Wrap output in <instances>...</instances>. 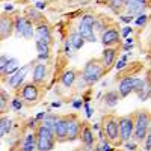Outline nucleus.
Instances as JSON below:
<instances>
[{
  "label": "nucleus",
  "mask_w": 151,
  "mask_h": 151,
  "mask_svg": "<svg viewBox=\"0 0 151 151\" xmlns=\"http://www.w3.org/2000/svg\"><path fill=\"white\" fill-rule=\"evenodd\" d=\"M104 71H106V68L103 67L101 60L94 58V59L88 60L86 64H85V67H83L80 76H82V79L85 80V83H86L88 86H92V85L98 83L100 80L103 79Z\"/></svg>",
  "instance_id": "nucleus-1"
},
{
  "label": "nucleus",
  "mask_w": 151,
  "mask_h": 151,
  "mask_svg": "<svg viewBox=\"0 0 151 151\" xmlns=\"http://www.w3.org/2000/svg\"><path fill=\"white\" fill-rule=\"evenodd\" d=\"M97 21V15L91 14V12H86L82 15L79 24H77V32L82 35V38L86 42H97V35L94 30V24Z\"/></svg>",
  "instance_id": "nucleus-2"
},
{
  "label": "nucleus",
  "mask_w": 151,
  "mask_h": 151,
  "mask_svg": "<svg viewBox=\"0 0 151 151\" xmlns=\"http://www.w3.org/2000/svg\"><path fill=\"white\" fill-rule=\"evenodd\" d=\"M35 132H36V151H52L55 148L58 139L53 130L40 124V127Z\"/></svg>",
  "instance_id": "nucleus-3"
},
{
  "label": "nucleus",
  "mask_w": 151,
  "mask_h": 151,
  "mask_svg": "<svg viewBox=\"0 0 151 151\" xmlns=\"http://www.w3.org/2000/svg\"><path fill=\"white\" fill-rule=\"evenodd\" d=\"M151 125V115L147 110H141L134 113V134L133 139L136 142H144L148 134Z\"/></svg>",
  "instance_id": "nucleus-4"
},
{
  "label": "nucleus",
  "mask_w": 151,
  "mask_h": 151,
  "mask_svg": "<svg viewBox=\"0 0 151 151\" xmlns=\"http://www.w3.org/2000/svg\"><path fill=\"white\" fill-rule=\"evenodd\" d=\"M101 127L106 134V139L112 145H122L121 142V134H119V124L118 118L113 115H106L101 121Z\"/></svg>",
  "instance_id": "nucleus-5"
},
{
  "label": "nucleus",
  "mask_w": 151,
  "mask_h": 151,
  "mask_svg": "<svg viewBox=\"0 0 151 151\" xmlns=\"http://www.w3.org/2000/svg\"><path fill=\"white\" fill-rule=\"evenodd\" d=\"M38 60H32L30 64H27V65H24V67H21L17 73H14L12 76H9V77H6V79H3L5 80V83L11 88V89H20V88L24 85V80H26V76L29 74V71H30V68H33V64H36Z\"/></svg>",
  "instance_id": "nucleus-6"
},
{
  "label": "nucleus",
  "mask_w": 151,
  "mask_h": 151,
  "mask_svg": "<svg viewBox=\"0 0 151 151\" xmlns=\"http://www.w3.org/2000/svg\"><path fill=\"white\" fill-rule=\"evenodd\" d=\"M119 124V134H121V142H127L133 139L134 134V115H122L118 118Z\"/></svg>",
  "instance_id": "nucleus-7"
},
{
  "label": "nucleus",
  "mask_w": 151,
  "mask_h": 151,
  "mask_svg": "<svg viewBox=\"0 0 151 151\" xmlns=\"http://www.w3.org/2000/svg\"><path fill=\"white\" fill-rule=\"evenodd\" d=\"M40 85H36L33 82H29V83H24L21 86V91H20V97L23 98L24 104L27 106H32L35 103H38V100H40Z\"/></svg>",
  "instance_id": "nucleus-8"
},
{
  "label": "nucleus",
  "mask_w": 151,
  "mask_h": 151,
  "mask_svg": "<svg viewBox=\"0 0 151 151\" xmlns=\"http://www.w3.org/2000/svg\"><path fill=\"white\" fill-rule=\"evenodd\" d=\"M15 33V18L11 14H2L0 17V40L5 41L8 38Z\"/></svg>",
  "instance_id": "nucleus-9"
},
{
  "label": "nucleus",
  "mask_w": 151,
  "mask_h": 151,
  "mask_svg": "<svg viewBox=\"0 0 151 151\" xmlns=\"http://www.w3.org/2000/svg\"><path fill=\"white\" fill-rule=\"evenodd\" d=\"M83 127V122H80L79 116L76 113H70L68 115V137L67 142H73L80 139V132Z\"/></svg>",
  "instance_id": "nucleus-10"
},
{
  "label": "nucleus",
  "mask_w": 151,
  "mask_h": 151,
  "mask_svg": "<svg viewBox=\"0 0 151 151\" xmlns=\"http://www.w3.org/2000/svg\"><path fill=\"white\" fill-rule=\"evenodd\" d=\"M100 41L104 47H115L121 42V32L115 27H109L100 35Z\"/></svg>",
  "instance_id": "nucleus-11"
},
{
  "label": "nucleus",
  "mask_w": 151,
  "mask_h": 151,
  "mask_svg": "<svg viewBox=\"0 0 151 151\" xmlns=\"http://www.w3.org/2000/svg\"><path fill=\"white\" fill-rule=\"evenodd\" d=\"M35 40H40L42 42H47L52 45L53 42V30L50 27V24L45 21H41L36 24V29H35Z\"/></svg>",
  "instance_id": "nucleus-12"
},
{
  "label": "nucleus",
  "mask_w": 151,
  "mask_h": 151,
  "mask_svg": "<svg viewBox=\"0 0 151 151\" xmlns=\"http://www.w3.org/2000/svg\"><path fill=\"white\" fill-rule=\"evenodd\" d=\"M47 77H48V65L45 62L38 60L32 68V82L36 85H42L45 83Z\"/></svg>",
  "instance_id": "nucleus-13"
},
{
  "label": "nucleus",
  "mask_w": 151,
  "mask_h": 151,
  "mask_svg": "<svg viewBox=\"0 0 151 151\" xmlns=\"http://www.w3.org/2000/svg\"><path fill=\"white\" fill-rule=\"evenodd\" d=\"M134 83H136L134 76H124V77H121V80L118 83V92H119L121 98H125L134 92Z\"/></svg>",
  "instance_id": "nucleus-14"
},
{
  "label": "nucleus",
  "mask_w": 151,
  "mask_h": 151,
  "mask_svg": "<svg viewBox=\"0 0 151 151\" xmlns=\"http://www.w3.org/2000/svg\"><path fill=\"white\" fill-rule=\"evenodd\" d=\"M80 142L88 150H94V147H95V132L86 122H83V127L80 132Z\"/></svg>",
  "instance_id": "nucleus-15"
},
{
  "label": "nucleus",
  "mask_w": 151,
  "mask_h": 151,
  "mask_svg": "<svg viewBox=\"0 0 151 151\" xmlns=\"http://www.w3.org/2000/svg\"><path fill=\"white\" fill-rule=\"evenodd\" d=\"M148 5H150V0H132V2L125 6V14L133 15V17L145 14Z\"/></svg>",
  "instance_id": "nucleus-16"
},
{
  "label": "nucleus",
  "mask_w": 151,
  "mask_h": 151,
  "mask_svg": "<svg viewBox=\"0 0 151 151\" xmlns=\"http://www.w3.org/2000/svg\"><path fill=\"white\" fill-rule=\"evenodd\" d=\"M55 134L58 142H67L68 137V115H62L59 118V121L56 122L55 127Z\"/></svg>",
  "instance_id": "nucleus-17"
},
{
  "label": "nucleus",
  "mask_w": 151,
  "mask_h": 151,
  "mask_svg": "<svg viewBox=\"0 0 151 151\" xmlns=\"http://www.w3.org/2000/svg\"><path fill=\"white\" fill-rule=\"evenodd\" d=\"M116 55H118V50L115 47H104V50L101 52V56H100V60L106 70L112 68L116 62Z\"/></svg>",
  "instance_id": "nucleus-18"
},
{
  "label": "nucleus",
  "mask_w": 151,
  "mask_h": 151,
  "mask_svg": "<svg viewBox=\"0 0 151 151\" xmlns=\"http://www.w3.org/2000/svg\"><path fill=\"white\" fill-rule=\"evenodd\" d=\"M35 47H36V52H38L36 60L48 62L50 58H52V45L47 44V42H42L40 40H35Z\"/></svg>",
  "instance_id": "nucleus-19"
},
{
  "label": "nucleus",
  "mask_w": 151,
  "mask_h": 151,
  "mask_svg": "<svg viewBox=\"0 0 151 151\" xmlns=\"http://www.w3.org/2000/svg\"><path fill=\"white\" fill-rule=\"evenodd\" d=\"M77 79H79L77 71L73 70V68H68V70H65L64 73L60 74L59 82H60V85L64 86L65 89H71V88L76 85V82H77Z\"/></svg>",
  "instance_id": "nucleus-20"
},
{
  "label": "nucleus",
  "mask_w": 151,
  "mask_h": 151,
  "mask_svg": "<svg viewBox=\"0 0 151 151\" xmlns=\"http://www.w3.org/2000/svg\"><path fill=\"white\" fill-rule=\"evenodd\" d=\"M20 151H36V132L29 130L20 142Z\"/></svg>",
  "instance_id": "nucleus-21"
},
{
  "label": "nucleus",
  "mask_w": 151,
  "mask_h": 151,
  "mask_svg": "<svg viewBox=\"0 0 151 151\" xmlns=\"http://www.w3.org/2000/svg\"><path fill=\"white\" fill-rule=\"evenodd\" d=\"M119 101H121V95H119L118 89L116 91L112 89V91H107V92L103 94V103H104L106 107L113 109V107H116L119 104Z\"/></svg>",
  "instance_id": "nucleus-22"
},
{
  "label": "nucleus",
  "mask_w": 151,
  "mask_h": 151,
  "mask_svg": "<svg viewBox=\"0 0 151 151\" xmlns=\"http://www.w3.org/2000/svg\"><path fill=\"white\" fill-rule=\"evenodd\" d=\"M67 41L71 44V47H73V50H80L85 44H86V41L82 38V35L77 32V29L76 30H73V32H70V35H68V38H67Z\"/></svg>",
  "instance_id": "nucleus-23"
},
{
  "label": "nucleus",
  "mask_w": 151,
  "mask_h": 151,
  "mask_svg": "<svg viewBox=\"0 0 151 151\" xmlns=\"http://www.w3.org/2000/svg\"><path fill=\"white\" fill-rule=\"evenodd\" d=\"M12 129H14V121H12V118L9 116H2V119H0V136L2 137H6L12 133Z\"/></svg>",
  "instance_id": "nucleus-24"
},
{
  "label": "nucleus",
  "mask_w": 151,
  "mask_h": 151,
  "mask_svg": "<svg viewBox=\"0 0 151 151\" xmlns=\"http://www.w3.org/2000/svg\"><path fill=\"white\" fill-rule=\"evenodd\" d=\"M18 70H20V60L17 58H9V62H8L6 68L0 74L3 76V79H6V77H9V76H12L14 73H17Z\"/></svg>",
  "instance_id": "nucleus-25"
},
{
  "label": "nucleus",
  "mask_w": 151,
  "mask_h": 151,
  "mask_svg": "<svg viewBox=\"0 0 151 151\" xmlns=\"http://www.w3.org/2000/svg\"><path fill=\"white\" fill-rule=\"evenodd\" d=\"M59 118H60V115H56L55 112H47L45 113V118L42 119V125H45L47 129H50V130H53L55 132V127H56V122L59 121Z\"/></svg>",
  "instance_id": "nucleus-26"
},
{
  "label": "nucleus",
  "mask_w": 151,
  "mask_h": 151,
  "mask_svg": "<svg viewBox=\"0 0 151 151\" xmlns=\"http://www.w3.org/2000/svg\"><path fill=\"white\" fill-rule=\"evenodd\" d=\"M15 35L17 36H21L24 29H26L27 23H29V18L26 15H15Z\"/></svg>",
  "instance_id": "nucleus-27"
},
{
  "label": "nucleus",
  "mask_w": 151,
  "mask_h": 151,
  "mask_svg": "<svg viewBox=\"0 0 151 151\" xmlns=\"http://www.w3.org/2000/svg\"><path fill=\"white\" fill-rule=\"evenodd\" d=\"M106 5L112 12H115V14H118V15H121L122 9H125L124 0H106Z\"/></svg>",
  "instance_id": "nucleus-28"
},
{
  "label": "nucleus",
  "mask_w": 151,
  "mask_h": 151,
  "mask_svg": "<svg viewBox=\"0 0 151 151\" xmlns=\"http://www.w3.org/2000/svg\"><path fill=\"white\" fill-rule=\"evenodd\" d=\"M24 15H26L30 21H33L35 24L44 21V20H42V15H41V12L38 11L35 6H33V8H32V6H30V8H27V9H26V12H24Z\"/></svg>",
  "instance_id": "nucleus-29"
},
{
  "label": "nucleus",
  "mask_w": 151,
  "mask_h": 151,
  "mask_svg": "<svg viewBox=\"0 0 151 151\" xmlns=\"http://www.w3.org/2000/svg\"><path fill=\"white\" fill-rule=\"evenodd\" d=\"M137 98H139L141 101H147L148 98H151V77L150 76L145 77V88L137 94Z\"/></svg>",
  "instance_id": "nucleus-30"
},
{
  "label": "nucleus",
  "mask_w": 151,
  "mask_h": 151,
  "mask_svg": "<svg viewBox=\"0 0 151 151\" xmlns=\"http://www.w3.org/2000/svg\"><path fill=\"white\" fill-rule=\"evenodd\" d=\"M35 29H36V24L29 20L27 26H26V29H24V32H23L21 36L24 38V40H35Z\"/></svg>",
  "instance_id": "nucleus-31"
},
{
  "label": "nucleus",
  "mask_w": 151,
  "mask_h": 151,
  "mask_svg": "<svg viewBox=\"0 0 151 151\" xmlns=\"http://www.w3.org/2000/svg\"><path fill=\"white\" fill-rule=\"evenodd\" d=\"M9 107L14 110V112H20L23 107H24V101H23V98L20 95H15L14 98H11V104Z\"/></svg>",
  "instance_id": "nucleus-32"
},
{
  "label": "nucleus",
  "mask_w": 151,
  "mask_h": 151,
  "mask_svg": "<svg viewBox=\"0 0 151 151\" xmlns=\"http://www.w3.org/2000/svg\"><path fill=\"white\" fill-rule=\"evenodd\" d=\"M113 67H115V70L119 73V71H122L124 68H127L129 67V55H122L116 62H115V65H113Z\"/></svg>",
  "instance_id": "nucleus-33"
},
{
  "label": "nucleus",
  "mask_w": 151,
  "mask_h": 151,
  "mask_svg": "<svg viewBox=\"0 0 151 151\" xmlns=\"http://www.w3.org/2000/svg\"><path fill=\"white\" fill-rule=\"evenodd\" d=\"M9 103V95L5 89H2V92H0V112L5 113L6 112V106Z\"/></svg>",
  "instance_id": "nucleus-34"
},
{
  "label": "nucleus",
  "mask_w": 151,
  "mask_h": 151,
  "mask_svg": "<svg viewBox=\"0 0 151 151\" xmlns=\"http://www.w3.org/2000/svg\"><path fill=\"white\" fill-rule=\"evenodd\" d=\"M106 27H107V26H106V20H104V18H98V17H97V21H95V24H94V30H95V32H98L100 35H101V33L106 30Z\"/></svg>",
  "instance_id": "nucleus-35"
},
{
  "label": "nucleus",
  "mask_w": 151,
  "mask_h": 151,
  "mask_svg": "<svg viewBox=\"0 0 151 151\" xmlns=\"http://www.w3.org/2000/svg\"><path fill=\"white\" fill-rule=\"evenodd\" d=\"M148 14H147V12H145V14H141V15H137L136 18H134V24H136V26L137 27H144L145 26V24L148 23Z\"/></svg>",
  "instance_id": "nucleus-36"
},
{
  "label": "nucleus",
  "mask_w": 151,
  "mask_h": 151,
  "mask_svg": "<svg viewBox=\"0 0 151 151\" xmlns=\"http://www.w3.org/2000/svg\"><path fill=\"white\" fill-rule=\"evenodd\" d=\"M137 144H139V142H136L134 139H132V141L124 142L122 147H124L125 151H137V148H139V147H137Z\"/></svg>",
  "instance_id": "nucleus-37"
},
{
  "label": "nucleus",
  "mask_w": 151,
  "mask_h": 151,
  "mask_svg": "<svg viewBox=\"0 0 151 151\" xmlns=\"http://www.w3.org/2000/svg\"><path fill=\"white\" fill-rule=\"evenodd\" d=\"M97 145L100 147V151H115L113 145H112L107 139H104V141H100V144H97Z\"/></svg>",
  "instance_id": "nucleus-38"
},
{
  "label": "nucleus",
  "mask_w": 151,
  "mask_h": 151,
  "mask_svg": "<svg viewBox=\"0 0 151 151\" xmlns=\"http://www.w3.org/2000/svg\"><path fill=\"white\" fill-rule=\"evenodd\" d=\"M134 18H136V17L129 15V14H121V15L118 17V20H119L121 23H124V24H127V26H130L132 23H134Z\"/></svg>",
  "instance_id": "nucleus-39"
},
{
  "label": "nucleus",
  "mask_w": 151,
  "mask_h": 151,
  "mask_svg": "<svg viewBox=\"0 0 151 151\" xmlns=\"http://www.w3.org/2000/svg\"><path fill=\"white\" fill-rule=\"evenodd\" d=\"M119 32H121V38H122V40H125V38L132 36V33L134 32V29H133V27H130V26H124Z\"/></svg>",
  "instance_id": "nucleus-40"
},
{
  "label": "nucleus",
  "mask_w": 151,
  "mask_h": 151,
  "mask_svg": "<svg viewBox=\"0 0 151 151\" xmlns=\"http://www.w3.org/2000/svg\"><path fill=\"white\" fill-rule=\"evenodd\" d=\"M40 124H41V122L33 116V118H30V119L27 121V129H29V130H32V132H35L38 127H40Z\"/></svg>",
  "instance_id": "nucleus-41"
},
{
  "label": "nucleus",
  "mask_w": 151,
  "mask_h": 151,
  "mask_svg": "<svg viewBox=\"0 0 151 151\" xmlns=\"http://www.w3.org/2000/svg\"><path fill=\"white\" fill-rule=\"evenodd\" d=\"M144 150L145 151H151V125H150V130H148V134L144 141Z\"/></svg>",
  "instance_id": "nucleus-42"
},
{
  "label": "nucleus",
  "mask_w": 151,
  "mask_h": 151,
  "mask_svg": "<svg viewBox=\"0 0 151 151\" xmlns=\"http://www.w3.org/2000/svg\"><path fill=\"white\" fill-rule=\"evenodd\" d=\"M8 62H9V58H8L5 53H2V56H0V73H2V71L6 68Z\"/></svg>",
  "instance_id": "nucleus-43"
},
{
  "label": "nucleus",
  "mask_w": 151,
  "mask_h": 151,
  "mask_svg": "<svg viewBox=\"0 0 151 151\" xmlns=\"http://www.w3.org/2000/svg\"><path fill=\"white\" fill-rule=\"evenodd\" d=\"M83 104H85V101H82V98H76L74 101L71 103V107H73V109H76V110H79V109H82V107H83Z\"/></svg>",
  "instance_id": "nucleus-44"
},
{
  "label": "nucleus",
  "mask_w": 151,
  "mask_h": 151,
  "mask_svg": "<svg viewBox=\"0 0 151 151\" xmlns=\"http://www.w3.org/2000/svg\"><path fill=\"white\" fill-rule=\"evenodd\" d=\"M83 109H85V115H86V118H92L94 110H92L91 104H89V103H85V104H83Z\"/></svg>",
  "instance_id": "nucleus-45"
},
{
  "label": "nucleus",
  "mask_w": 151,
  "mask_h": 151,
  "mask_svg": "<svg viewBox=\"0 0 151 151\" xmlns=\"http://www.w3.org/2000/svg\"><path fill=\"white\" fill-rule=\"evenodd\" d=\"M12 11H14V5H12V3H6L5 8H3V12H5V14H11Z\"/></svg>",
  "instance_id": "nucleus-46"
},
{
  "label": "nucleus",
  "mask_w": 151,
  "mask_h": 151,
  "mask_svg": "<svg viewBox=\"0 0 151 151\" xmlns=\"http://www.w3.org/2000/svg\"><path fill=\"white\" fill-rule=\"evenodd\" d=\"M35 8H36L38 11H42V9L47 8V3H45V2H36V3H35Z\"/></svg>",
  "instance_id": "nucleus-47"
},
{
  "label": "nucleus",
  "mask_w": 151,
  "mask_h": 151,
  "mask_svg": "<svg viewBox=\"0 0 151 151\" xmlns=\"http://www.w3.org/2000/svg\"><path fill=\"white\" fill-rule=\"evenodd\" d=\"M133 47L134 45H130V44H122V50H124V52H127V53H132V50H133Z\"/></svg>",
  "instance_id": "nucleus-48"
},
{
  "label": "nucleus",
  "mask_w": 151,
  "mask_h": 151,
  "mask_svg": "<svg viewBox=\"0 0 151 151\" xmlns=\"http://www.w3.org/2000/svg\"><path fill=\"white\" fill-rule=\"evenodd\" d=\"M45 113H47V112H40V113H36V115H35V118L40 121V122H42V119L45 118Z\"/></svg>",
  "instance_id": "nucleus-49"
},
{
  "label": "nucleus",
  "mask_w": 151,
  "mask_h": 151,
  "mask_svg": "<svg viewBox=\"0 0 151 151\" xmlns=\"http://www.w3.org/2000/svg\"><path fill=\"white\" fill-rule=\"evenodd\" d=\"M91 127H92V130H94V132H100V130H101V129H103V127H101V125H100L98 122H95V124H92V125H91Z\"/></svg>",
  "instance_id": "nucleus-50"
},
{
  "label": "nucleus",
  "mask_w": 151,
  "mask_h": 151,
  "mask_svg": "<svg viewBox=\"0 0 151 151\" xmlns=\"http://www.w3.org/2000/svg\"><path fill=\"white\" fill-rule=\"evenodd\" d=\"M124 44H130V45H134V40L132 36H129V38H125L124 40Z\"/></svg>",
  "instance_id": "nucleus-51"
},
{
  "label": "nucleus",
  "mask_w": 151,
  "mask_h": 151,
  "mask_svg": "<svg viewBox=\"0 0 151 151\" xmlns=\"http://www.w3.org/2000/svg\"><path fill=\"white\" fill-rule=\"evenodd\" d=\"M74 3H77V5H86V3H89L91 0H73Z\"/></svg>",
  "instance_id": "nucleus-52"
},
{
  "label": "nucleus",
  "mask_w": 151,
  "mask_h": 151,
  "mask_svg": "<svg viewBox=\"0 0 151 151\" xmlns=\"http://www.w3.org/2000/svg\"><path fill=\"white\" fill-rule=\"evenodd\" d=\"M60 106H62V101H53L52 103V107H55V109L56 107H60Z\"/></svg>",
  "instance_id": "nucleus-53"
},
{
  "label": "nucleus",
  "mask_w": 151,
  "mask_h": 151,
  "mask_svg": "<svg viewBox=\"0 0 151 151\" xmlns=\"http://www.w3.org/2000/svg\"><path fill=\"white\" fill-rule=\"evenodd\" d=\"M94 148H95V147H94ZM77 151H94V150H88V148L83 147V148H80V150H77Z\"/></svg>",
  "instance_id": "nucleus-54"
},
{
  "label": "nucleus",
  "mask_w": 151,
  "mask_h": 151,
  "mask_svg": "<svg viewBox=\"0 0 151 151\" xmlns=\"http://www.w3.org/2000/svg\"><path fill=\"white\" fill-rule=\"evenodd\" d=\"M130 2H132V0H124V3H125V6H127V5H129Z\"/></svg>",
  "instance_id": "nucleus-55"
},
{
  "label": "nucleus",
  "mask_w": 151,
  "mask_h": 151,
  "mask_svg": "<svg viewBox=\"0 0 151 151\" xmlns=\"http://www.w3.org/2000/svg\"><path fill=\"white\" fill-rule=\"evenodd\" d=\"M94 151H100V147H98V145H95V148H94Z\"/></svg>",
  "instance_id": "nucleus-56"
},
{
  "label": "nucleus",
  "mask_w": 151,
  "mask_h": 151,
  "mask_svg": "<svg viewBox=\"0 0 151 151\" xmlns=\"http://www.w3.org/2000/svg\"><path fill=\"white\" fill-rule=\"evenodd\" d=\"M45 2H56V0H45Z\"/></svg>",
  "instance_id": "nucleus-57"
},
{
  "label": "nucleus",
  "mask_w": 151,
  "mask_h": 151,
  "mask_svg": "<svg viewBox=\"0 0 151 151\" xmlns=\"http://www.w3.org/2000/svg\"><path fill=\"white\" fill-rule=\"evenodd\" d=\"M23 2H30V0H23Z\"/></svg>",
  "instance_id": "nucleus-58"
},
{
  "label": "nucleus",
  "mask_w": 151,
  "mask_h": 151,
  "mask_svg": "<svg viewBox=\"0 0 151 151\" xmlns=\"http://www.w3.org/2000/svg\"><path fill=\"white\" fill-rule=\"evenodd\" d=\"M14 151H20V150H14Z\"/></svg>",
  "instance_id": "nucleus-59"
},
{
  "label": "nucleus",
  "mask_w": 151,
  "mask_h": 151,
  "mask_svg": "<svg viewBox=\"0 0 151 151\" xmlns=\"http://www.w3.org/2000/svg\"><path fill=\"white\" fill-rule=\"evenodd\" d=\"M150 3H151V0H150Z\"/></svg>",
  "instance_id": "nucleus-60"
},
{
  "label": "nucleus",
  "mask_w": 151,
  "mask_h": 151,
  "mask_svg": "<svg viewBox=\"0 0 151 151\" xmlns=\"http://www.w3.org/2000/svg\"><path fill=\"white\" fill-rule=\"evenodd\" d=\"M150 27H151V26H150Z\"/></svg>",
  "instance_id": "nucleus-61"
}]
</instances>
